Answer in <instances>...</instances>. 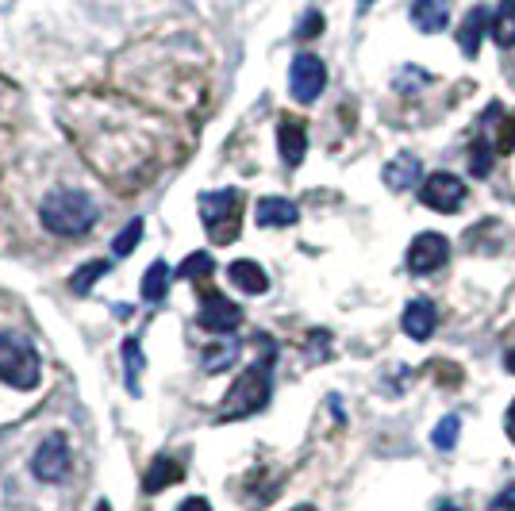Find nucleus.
I'll return each instance as SVG.
<instances>
[{"label": "nucleus", "mask_w": 515, "mask_h": 511, "mask_svg": "<svg viewBox=\"0 0 515 511\" xmlns=\"http://www.w3.org/2000/svg\"><path fill=\"white\" fill-rule=\"evenodd\" d=\"M39 216H43V227L50 235L74 239V235H85L97 223V204H93V196L74 193V189H58V193H50L43 200Z\"/></svg>", "instance_id": "1"}, {"label": "nucleus", "mask_w": 515, "mask_h": 511, "mask_svg": "<svg viewBox=\"0 0 515 511\" xmlns=\"http://www.w3.org/2000/svg\"><path fill=\"white\" fill-rule=\"evenodd\" d=\"M270 369H273V358H262V362L250 365V369H243L239 381L223 396L220 419H246V415L262 412L270 404Z\"/></svg>", "instance_id": "2"}, {"label": "nucleus", "mask_w": 515, "mask_h": 511, "mask_svg": "<svg viewBox=\"0 0 515 511\" xmlns=\"http://www.w3.org/2000/svg\"><path fill=\"white\" fill-rule=\"evenodd\" d=\"M200 223L212 243H235L243 227V193L239 189H216L200 196Z\"/></svg>", "instance_id": "3"}, {"label": "nucleus", "mask_w": 515, "mask_h": 511, "mask_svg": "<svg viewBox=\"0 0 515 511\" xmlns=\"http://www.w3.org/2000/svg\"><path fill=\"white\" fill-rule=\"evenodd\" d=\"M39 354L35 346L20 335H0V381L12 385V389H35L39 385Z\"/></svg>", "instance_id": "4"}, {"label": "nucleus", "mask_w": 515, "mask_h": 511, "mask_svg": "<svg viewBox=\"0 0 515 511\" xmlns=\"http://www.w3.org/2000/svg\"><path fill=\"white\" fill-rule=\"evenodd\" d=\"M419 200L435 212H458L466 204V181L458 173H431L419 189Z\"/></svg>", "instance_id": "5"}, {"label": "nucleus", "mask_w": 515, "mask_h": 511, "mask_svg": "<svg viewBox=\"0 0 515 511\" xmlns=\"http://www.w3.org/2000/svg\"><path fill=\"white\" fill-rule=\"evenodd\" d=\"M323 85H327V66L319 62L316 54H296L293 58V70H289V89H293V97L300 104H312V100L323 93Z\"/></svg>", "instance_id": "6"}, {"label": "nucleus", "mask_w": 515, "mask_h": 511, "mask_svg": "<svg viewBox=\"0 0 515 511\" xmlns=\"http://www.w3.org/2000/svg\"><path fill=\"white\" fill-rule=\"evenodd\" d=\"M31 473L39 477V481H62L66 473H70V442L62 435H50L39 442V450H35V458H31Z\"/></svg>", "instance_id": "7"}, {"label": "nucleus", "mask_w": 515, "mask_h": 511, "mask_svg": "<svg viewBox=\"0 0 515 511\" xmlns=\"http://www.w3.org/2000/svg\"><path fill=\"white\" fill-rule=\"evenodd\" d=\"M239 323H243V308H239V304H231L220 292H204V300H200V327H204V331H212V335H231Z\"/></svg>", "instance_id": "8"}, {"label": "nucleus", "mask_w": 515, "mask_h": 511, "mask_svg": "<svg viewBox=\"0 0 515 511\" xmlns=\"http://www.w3.org/2000/svg\"><path fill=\"white\" fill-rule=\"evenodd\" d=\"M446 258H450V243L439 231H423L408 246V269L412 273H435L439 266H446Z\"/></svg>", "instance_id": "9"}, {"label": "nucleus", "mask_w": 515, "mask_h": 511, "mask_svg": "<svg viewBox=\"0 0 515 511\" xmlns=\"http://www.w3.org/2000/svg\"><path fill=\"white\" fill-rule=\"evenodd\" d=\"M435 327H439V312H435V304L427 300V296H419L412 300L408 308H404V335L408 339H431L435 335Z\"/></svg>", "instance_id": "10"}, {"label": "nucleus", "mask_w": 515, "mask_h": 511, "mask_svg": "<svg viewBox=\"0 0 515 511\" xmlns=\"http://www.w3.org/2000/svg\"><path fill=\"white\" fill-rule=\"evenodd\" d=\"M489 31H492L489 12H485V8H469V16L462 20V27H458V47H462V54H466V58H477Z\"/></svg>", "instance_id": "11"}, {"label": "nucleus", "mask_w": 515, "mask_h": 511, "mask_svg": "<svg viewBox=\"0 0 515 511\" xmlns=\"http://www.w3.org/2000/svg\"><path fill=\"white\" fill-rule=\"evenodd\" d=\"M277 146H281L285 166H300L304 154H308V131H304V123L281 120V127H277Z\"/></svg>", "instance_id": "12"}, {"label": "nucleus", "mask_w": 515, "mask_h": 511, "mask_svg": "<svg viewBox=\"0 0 515 511\" xmlns=\"http://www.w3.org/2000/svg\"><path fill=\"white\" fill-rule=\"evenodd\" d=\"M254 219H258V227H293L300 212H296L293 200H281V196H266V200H258V208H254Z\"/></svg>", "instance_id": "13"}, {"label": "nucleus", "mask_w": 515, "mask_h": 511, "mask_svg": "<svg viewBox=\"0 0 515 511\" xmlns=\"http://www.w3.org/2000/svg\"><path fill=\"white\" fill-rule=\"evenodd\" d=\"M412 24L427 35H439L450 24V4L446 0H416L412 4Z\"/></svg>", "instance_id": "14"}, {"label": "nucleus", "mask_w": 515, "mask_h": 511, "mask_svg": "<svg viewBox=\"0 0 515 511\" xmlns=\"http://www.w3.org/2000/svg\"><path fill=\"white\" fill-rule=\"evenodd\" d=\"M227 277H231V285H235V289L250 292V296H258V292L270 289V277H266V269L258 266V262H250V258H239V262H231V266H227Z\"/></svg>", "instance_id": "15"}, {"label": "nucleus", "mask_w": 515, "mask_h": 511, "mask_svg": "<svg viewBox=\"0 0 515 511\" xmlns=\"http://www.w3.org/2000/svg\"><path fill=\"white\" fill-rule=\"evenodd\" d=\"M419 173H423V166H419L416 154H396L393 162H389V170H385V185L393 189V193H404V189H412L419 181Z\"/></svg>", "instance_id": "16"}, {"label": "nucleus", "mask_w": 515, "mask_h": 511, "mask_svg": "<svg viewBox=\"0 0 515 511\" xmlns=\"http://www.w3.org/2000/svg\"><path fill=\"white\" fill-rule=\"evenodd\" d=\"M181 473H185V469H181L177 458H154L147 469V477H143V488H147V492H162V488L177 485Z\"/></svg>", "instance_id": "17"}, {"label": "nucleus", "mask_w": 515, "mask_h": 511, "mask_svg": "<svg viewBox=\"0 0 515 511\" xmlns=\"http://www.w3.org/2000/svg\"><path fill=\"white\" fill-rule=\"evenodd\" d=\"M492 39L500 47H515V0H500V8L492 12Z\"/></svg>", "instance_id": "18"}, {"label": "nucleus", "mask_w": 515, "mask_h": 511, "mask_svg": "<svg viewBox=\"0 0 515 511\" xmlns=\"http://www.w3.org/2000/svg\"><path fill=\"white\" fill-rule=\"evenodd\" d=\"M170 266L166 262H154L147 269V277H143V300L147 304H158V300H166V292H170Z\"/></svg>", "instance_id": "19"}, {"label": "nucleus", "mask_w": 515, "mask_h": 511, "mask_svg": "<svg viewBox=\"0 0 515 511\" xmlns=\"http://www.w3.org/2000/svg\"><path fill=\"white\" fill-rule=\"evenodd\" d=\"M112 269V262H104V258H93V262H85V266L77 269L74 277H70V289H74V296H89V289L97 285L100 277Z\"/></svg>", "instance_id": "20"}, {"label": "nucleus", "mask_w": 515, "mask_h": 511, "mask_svg": "<svg viewBox=\"0 0 515 511\" xmlns=\"http://www.w3.org/2000/svg\"><path fill=\"white\" fill-rule=\"evenodd\" d=\"M212 269H216L212 254H208V250H197V254H189V258H185L181 277H185V281H208V277H212Z\"/></svg>", "instance_id": "21"}, {"label": "nucleus", "mask_w": 515, "mask_h": 511, "mask_svg": "<svg viewBox=\"0 0 515 511\" xmlns=\"http://www.w3.org/2000/svg\"><path fill=\"white\" fill-rule=\"evenodd\" d=\"M458 435H462V419H458V415H446L439 427H435L431 442H435V450H454Z\"/></svg>", "instance_id": "22"}, {"label": "nucleus", "mask_w": 515, "mask_h": 511, "mask_svg": "<svg viewBox=\"0 0 515 511\" xmlns=\"http://www.w3.org/2000/svg\"><path fill=\"white\" fill-rule=\"evenodd\" d=\"M123 358H127V385H131V392H139V369H143V350H139V342L127 339L123 342Z\"/></svg>", "instance_id": "23"}, {"label": "nucleus", "mask_w": 515, "mask_h": 511, "mask_svg": "<svg viewBox=\"0 0 515 511\" xmlns=\"http://www.w3.org/2000/svg\"><path fill=\"white\" fill-rule=\"evenodd\" d=\"M139 239H143V219H131V223L123 227L120 235H116L112 250H116V254H131V250L139 246Z\"/></svg>", "instance_id": "24"}, {"label": "nucleus", "mask_w": 515, "mask_h": 511, "mask_svg": "<svg viewBox=\"0 0 515 511\" xmlns=\"http://www.w3.org/2000/svg\"><path fill=\"white\" fill-rule=\"evenodd\" d=\"M469 166H473V173H477V177H485V173H489V166H492V150L485 146V139H481V143L473 146V154H469Z\"/></svg>", "instance_id": "25"}, {"label": "nucleus", "mask_w": 515, "mask_h": 511, "mask_svg": "<svg viewBox=\"0 0 515 511\" xmlns=\"http://www.w3.org/2000/svg\"><path fill=\"white\" fill-rule=\"evenodd\" d=\"M319 31H323V16H319V12H308V16L300 20V27H296V39H316Z\"/></svg>", "instance_id": "26"}, {"label": "nucleus", "mask_w": 515, "mask_h": 511, "mask_svg": "<svg viewBox=\"0 0 515 511\" xmlns=\"http://www.w3.org/2000/svg\"><path fill=\"white\" fill-rule=\"evenodd\" d=\"M508 508L515 511V485H508L496 500H492V511H508Z\"/></svg>", "instance_id": "27"}, {"label": "nucleus", "mask_w": 515, "mask_h": 511, "mask_svg": "<svg viewBox=\"0 0 515 511\" xmlns=\"http://www.w3.org/2000/svg\"><path fill=\"white\" fill-rule=\"evenodd\" d=\"M500 150H515V112L512 120L504 123V131H500Z\"/></svg>", "instance_id": "28"}, {"label": "nucleus", "mask_w": 515, "mask_h": 511, "mask_svg": "<svg viewBox=\"0 0 515 511\" xmlns=\"http://www.w3.org/2000/svg\"><path fill=\"white\" fill-rule=\"evenodd\" d=\"M177 511H212V504H208L204 496H189V500H185V504H181Z\"/></svg>", "instance_id": "29"}, {"label": "nucleus", "mask_w": 515, "mask_h": 511, "mask_svg": "<svg viewBox=\"0 0 515 511\" xmlns=\"http://www.w3.org/2000/svg\"><path fill=\"white\" fill-rule=\"evenodd\" d=\"M508 431L515 435V400H512V408H508Z\"/></svg>", "instance_id": "30"}, {"label": "nucleus", "mask_w": 515, "mask_h": 511, "mask_svg": "<svg viewBox=\"0 0 515 511\" xmlns=\"http://www.w3.org/2000/svg\"><path fill=\"white\" fill-rule=\"evenodd\" d=\"M508 369L515 373V350H508Z\"/></svg>", "instance_id": "31"}, {"label": "nucleus", "mask_w": 515, "mask_h": 511, "mask_svg": "<svg viewBox=\"0 0 515 511\" xmlns=\"http://www.w3.org/2000/svg\"><path fill=\"white\" fill-rule=\"evenodd\" d=\"M97 511H112V508H108V504H97Z\"/></svg>", "instance_id": "32"}, {"label": "nucleus", "mask_w": 515, "mask_h": 511, "mask_svg": "<svg viewBox=\"0 0 515 511\" xmlns=\"http://www.w3.org/2000/svg\"><path fill=\"white\" fill-rule=\"evenodd\" d=\"M296 511H316V508H296Z\"/></svg>", "instance_id": "33"}, {"label": "nucleus", "mask_w": 515, "mask_h": 511, "mask_svg": "<svg viewBox=\"0 0 515 511\" xmlns=\"http://www.w3.org/2000/svg\"><path fill=\"white\" fill-rule=\"evenodd\" d=\"M442 511H458V508H442Z\"/></svg>", "instance_id": "34"}]
</instances>
